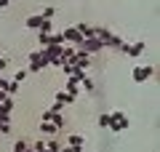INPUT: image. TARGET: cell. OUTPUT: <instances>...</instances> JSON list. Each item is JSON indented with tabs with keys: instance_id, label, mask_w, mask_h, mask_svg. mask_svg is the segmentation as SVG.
I'll return each instance as SVG.
<instances>
[{
	"instance_id": "cell-23",
	"label": "cell",
	"mask_w": 160,
	"mask_h": 152,
	"mask_svg": "<svg viewBox=\"0 0 160 152\" xmlns=\"http://www.w3.org/2000/svg\"><path fill=\"white\" fill-rule=\"evenodd\" d=\"M11 134V120H0V136Z\"/></svg>"
},
{
	"instance_id": "cell-3",
	"label": "cell",
	"mask_w": 160,
	"mask_h": 152,
	"mask_svg": "<svg viewBox=\"0 0 160 152\" xmlns=\"http://www.w3.org/2000/svg\"><path fill=\"white\" fill-rule=\"evenodd\" d=\"M62 104H56V101H53V107H48L46 112L40 115V120H48V123H53V125H59V131L64 128V115H62Z\"/></svg>"
},
{
	"instance_id": "cell-16",
	"label": "cell",
	"mask_w": 160,
	"mask_h": 152,
	"mask_svg": "<svg viewBox=\"0 0 160 152\" xmlns=\"http://www.w3.org/2000/svg\"><path fill=\"white\" fill-rule=\"evenodd\" d=\"M40 24H43V16H40V13H35V16H27L24 27H27V29H38Z\"/></svg>"
},
{
	"instance_id": "cell-4",
	"label": "cell",
	"mask_w": 160,
	"mask_h": 152,
	"mask_svg": "<svg viewBox=\"0 0 160 152\" xmlns=\"http://www.w3.org/2000/svg\"><path fill=\"white\" fill-rule=\"evenodd\" d=\"M62 35H64V43H69V45H75V48H80V45H83V35L78 32V27H75V24H69V27H64L62 29Z\"/></svg>"
},
{
	"instance_id": "cell-2",
	"label": "cell",
	"mask_w": 160,
	"mask_h": 152,
	"mask_svg": "<svg viewBox=\"0 0 160 152\" xmlns=\"http://www.w3.org/2000/svg\"><path fill=\"white\" fill-rule=\"evenodd\" d=\"M107 131H112V134H123V131H128V118H126L123 109H112V112H109V128Z\"/></svg>"
},
{
	"instance_id": "cell-8",
	"label": "cell",
	"mask_w": 160,
	"mask_h": 152,
	"mask_svg": "<svg viewBox=\"0 0 160 152\" xmlns=\"http://www.w3.org/2000/svg\"><path fill=\"white\" fill-rule=\"evenodd\" d=\"M144 51H147V43H144V40H136V43H131V45L126 48V56H133V59H136V56H142Z\"/></svg>"
},
{
	"instance_id": "cell-12",
	"label": "cell",
	"mask_w": 160,
	"mask_h": 152,
	"mask_svg": "<svg viewBox=\"0 0 160 152\" xmlns=\"http://www.w3.org/2000/svg\"><path fill=\"white\" fill-rule=\"evenodd\" d=\"M56 104H62V107H69V104H75V96H69L64 88L56 91Z\"/></svg>"
},
{
	"instance_id": "cell-26",
	"label": "cell",
	"mask_w": 160,
	"mask_h": 152,
	"mask_svg": "<svg viewBox=\"0 0 160 152\" xmlns=\"http://www.w3.org/2000/svg\"><path fill=\"white\" fill-rule=\"evenodd\" d=\"M6 67H8V59H6V56H0V72H3Z\"/></svg>"
},
{
	"instance_id": "cell-17",
	"label": "cell",
	"mask_w": 160,
	"mask_h": 152,
	"mask_svg": "<svg viewBox=\"0 0 160 152\" xmlns=\"http://www.w3.org/2000/svg\"><path fill=\"white\" fill-rule=\"evenodd\" d=\"M62 149V144L56 141V136H48L46 139V152H59Z\"/></svg>"
},
{
	"instance_id": "cell-18",
	"label": "cell",
	"mask_w": 160,
	"mask_h": 152,
	"mask_svg": "<svg viewBox=\"0 0 160 152\" xmlns=\"http://www.w3.org/2000/svg\"><path fill=\"white\" fill-rule=\"evenodd\" d=\"M38 32H43V35H51V32H53V19H43V24L38 27Z\"/></svg>"
},
{
	"instance_id": "cell-29",
	"label": "cell",
	"mask_w": 160,
	"mask_h": 152,
	"mask_svg": "<svg viewBox=\"0 0 160 152\" xmlns=\"http://www.w3.org/2000/svg\"><path fill=\"white\" fill-rule=\"evenodd\" d=\"M6 96H8L6 91H0V104H3V101H6Z\"/></svg>"
},
{
	"instance_id": "cell-9",
	"label": "cell",
	"mask_w": 160,
	"mask_h": 152,
	"mask_svg": "<svg viewBox=\"0 0 160 152\" xmlns=\"http://www.w3.org/2000/svg\"><path fill=\"white\" fill-rule=\"evenodd\" d=\"M107 48H115V51H120V53H126L128 43H126L123 38H118V35H109V40H107Z\"/></svg>"
},
{
	"instance_id": "cell-27",
	"label": "cell",
	"mask_w": 160,
	"mask_h": 152,
	"mask_svg": "<svg viewBox=\"0 0 160 152\" xmlns=\"http://www.w3.org/2000/svg\"><path fill=\"white\" fill-rule=\"evenodd\" d=\"M59 152H75V147H69V144H64V147H62V149H59Z\"/></svg>"
},
{
	"instance_id": "cell-21",
	"label": "cell",
	"mask_w": 160,
	"mask_h": 152,
	"mask_svg": "<svg viewBox=\"0 0 160 152\" xmlns=\"http://www.w3.org/2000/svg\"><path fill=\"white\" fill-rule=\"evenodd\" d=\"M96 123H99V128H104V131H107V128H109V112H102Z\"/></svg>"
},
{
	"instance_id": "cell-19",
	"label": "cell",
	"mask_w": 160,
	"mask_h": 152,
	"mask_svg": "<svg viewBox=\"0 0 160 152\" xmlns=\"http://www.w3.org/2000/svg\"><path fill=\"white\" fill-rule=\"evenodd\" d=\"M27 75H29V72H27V67H24V69H16V75H13V78H11V80H16V83H19V85H22V83H24V80H27Z\"/></svg>"
},
{
	"instance_id": "cell-10",
	"label": "cell",
	"mask_w": 160,
	"mask_h": 152,
	"mask_svg": "<svg viewBox=\"0 0 160 152\" xmlns=\"http://www.w3.org/2000/svg\"><path fill=\"white\" fill-rule=\"evenodd\" d=\"M38 131H40V134H46V136H59V125L48 123V120H40V123H38Z\"/></svg>"
},
{
	"instance_id": "cell-5",
	"label": "cell",
	"mask_w": 160,
	"mask_h": 152,
	"mask_svg": "<svg viewBox=\"0 0 160 152\" xmlns=\"http://www.w3.org/2000/svg\"><path fill=\"white\" fill-rule=\"evenodd\" d=\"M152 72L155 69L147 67V64H136V67H133V83H147V80L152 78Z\"/></svg>"
},
{
	"instance_id": "cell-24",
	"label": "cell",
	"mask_w": 160,
	"mask_h": 152,
	"mask_svg": "<svg viewBox=\"0 0 160 152\" xmlns=\"http://www.w3.org/2000/svg\"><path fill=\"white\" fill-rule=\"evenodd\" d=\"M32 152H46V139H38L32 144Z\"/></svg>"
},
{
	"instance_id": "cell-28",
	"label": "cell",
	"mask_w": 160,
	"mask_h": 152,
	"mask_svg": "<svg viewBox=\"0 0 160 152\" xmlns=\"http://www.w3.org/2000/svg\"><path fill=\"white\" fill-rule=\"evenodd\" d=\"M11 6V0H0V8H8Z\"/></svg>"
},
{
	"instance_id": "cell-14",
	"label": "cell",
	"mask_w": 160,
	"mask_h": 152,
	"mask_svg": "<svg viewBox=\"0 0 160 152\" xmlns=\"http://www.w3.org/2000/svg\"><path fill=\"white\" fill-rule=\"evenodd\" d=\"M78 27V32L83 35V38H93V24H86V22H78L75 24Z\"/></svg>"
},
{
	"instance_id": "cell-15",
	"label": "cell",
	"mask_w": 160,
	"mask_h": 152,
	"mask_svg": "<svg viewBox=\"0 0 160 152\" xmlns=\"http://www.w3.org/2000/svg\"><path fill=\"white\" fill-rule=\"evenodd\" d=\"M67 144L69 147H83V144H86V136H83V134H69L67 136Z\"/></svg>"
},
{
	"instance_id": "cell-7",
	"label": "cell",
	"mask_w": 160,
	"mask_h": 152,
	"mask_svg": "<svg viewBox=\"0 0 160 152\" xmlns=\"http://www.w3.org/2000/svg\"><path fill=\"white\" fill-rule=\"evenodd\" d=\"M72 64H75V67H80V69H88V67H91V53H86L83 48H78V51H75Z\"/></svg>"
},
{
	"instance_id": "cell-20",
	"label": "cell",
	"mask_w": 160,
	"mask_h": 152,
	"mask_svg": "<svg viewBox=\"0 0 160 152\" xmlns=\"http://www.w3.org/2000/svg\"><path fill=\"white\" fill-rule=\"evenodd\" d=\"M6 94H8V96H16V94H19V83H16V80H8Z\"/></svg>"
},
{
	"instance_id": "cell-1",
	"label": "cell",
	"mask_w": 160,
	"mask_h": 152,
	"mask_svg": "<svg viewBox=\"0 0 160 152\" xmlns=\"http://www.w3.org/2000/svg\"><path fill=\"white\" fill-rule=\"evenodd\" d=\"M48 67H51V62H48V56L43 53V48H38V51L29 53V67H27V72H43V69H48Z\"/></svg>"
},
{
	"instance_id": "cell-13",
	"label": "cell",
	"mask_w": 160,
	"mask_h": 152,
	"mask_svg": "<svg viewBox=\"0 0 160 152\" xmlns=\"http://www.w3.org/2000/svg\"><path fill=\"white\" fill-rule=\"evenodd\" d=\"M11 152H32V144H29L27 139H16L13 141V149Z\"/></svg>"
},
{
	"instance_id": "cell-22",
	"label": "cell",
	"mask_w": 160,
	"mask_h": 152,
	"mask_svg": "<svg viewBox=\"0 0 160 152\" xmlns=\"http://www.w3.org/2000/svg\"><path fill=\"white\" fill-rule=\"evenodd\" d=\"M40 16H43V19H53V16H56V8H53V6L43 8V11H40Z\"/></svg>"
},
{
	"instance_id": "cell-25",
	"label": "cell",
	"mask_w": 160,
	"mask_h": 152,
	"mask_svg": "<svg viewBox=\"0 0 160 152\" xmlns=\"http://www.w3.org/2000/svg\"><path fill=\"white\" fill-rule=\"evenodd\" d=\"M80 85H83L80 91H88V94H93V80H91V78H86V80H83Z\"/></svg>"
},
{
	"instance_id": "cell-11",
	"label": "cell",
	"mask_w": 160,
	"mask_h": 152,
	"mask_svg": "<svg viewBox=\"0 0 160 152\" xmlns=\"http://www.w3.org/2000/svg\"><path fill=\"white\" fill-rule=\"evenodd\" d=\"M64 91H67L69 96H75V99H78V94H80V80L69 75V78H67V85H64Z\"/></svg>"
},
{
	"instance_id": "cell-6",
	"label": "cell",
	"mask_w": 160,
	"mask_h": 152,
	"mask_svg": "<svg viewBox=\"0 0 160 152\" xmlns=\"http://www.w3.org/2000/svg\"><path fill=\"white\" fill-rule=\"evenodd\" d=\"M80 48L86 51V53H99V51H104L107 45H104V40H99V38H86Z\"/></svg>"
}]
</instances>
